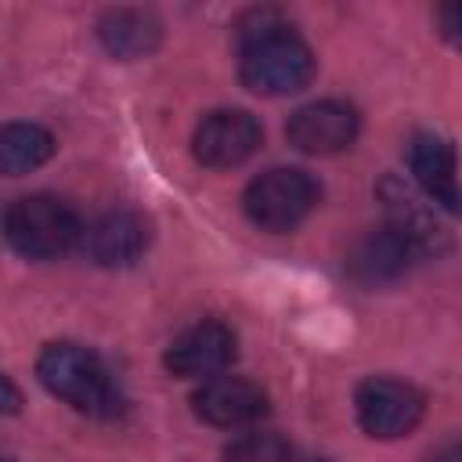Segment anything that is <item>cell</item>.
<instances>
[{"label":"cell","instance_id":"6da1fadb","mask_svg":"<svg viewBox=\"0 0 462 462\" xmlns=\"http://www.w3.org/2000/svg\"><path fill=\"white\" fill-rule=\"evenodd\" d=\"M36 375L54 397H61L83 415L112 419L123 408V397L108 379V368L94 350L79 343H47L36 357Z\"/></svg>","mask_w":462,"mask_h":462},{"label":"cell","instance_id":"7a4b0ae2","mask_svg":"<svg viewBox=\"0 0 462 462\" xmlns=\"http://www.w3.org/2000/svg\"><path fill=\"white\" fill-rule=\"evenodd\" d=\"M4 235L14 253L29 260H58L65 256L87 231L79 224V213L54 195H25L7 206L4 213Z\"/></svg>","mask_w":462,"mask_h":462},{"label":"cell","instance_id":"3957f363","mask_svg":"<svg viewBox=\"0 0 462 462\" xmlns=\"http://www.w3.org/2000/svg\"><path fill=\"white\" fill-rule=\"evenodd\" d=\"M238 76H242V87H249L253 94H267V97L292 94L310 83L314 51L289 25H282L274 32H263L242 43Z\"/></svg>","mask_w":462,"mask_h":462},{"label":"cell","instance_id":"277c9868","mask_svg":"<svg viewBox=\"0 0 462 462\" xmlns=\"http://www.w3.org/2000/svg\"><path fill=\"white\" fill-rule=\"evenodd\" d=\"M318 199H321V184L307 170L274 166L245 184L242 209L256 227L282 235V231L300 227L310 217V209L318 206Z\"/></svg>","mask_w":462,"mask_h":462},{"label":"cell","instance_id":"5b68a950","mask_svg":"<svg viewBox=\"0 0 462 462\" xmlns=\"http://www.w3.org/2000/svg\"><path fill=\"white\" fill-rule=\"evenodd\" d=\"M354 408H357V422L368 437L393 440V437H404L419 426L426 401L411 383L375 375V379H365L357 386Z\"/></svg>","mask_w":462,"mask_h":462},{"label":"cell","instance_id":"8992f818","mask_svg":"<svg viewBox=\"0 0 462 462\" xmlns=\"http://www.w3.org/2000/svg\"><path fill=\"white\" fill-rule=\"evenodd\" d=\"M263 141L260 123L245 108H217L202 116V123L191 134V152L209 170H231L242 166Z\"/></svg>","mask_w":462,"mask_h":462},{"label":"cell","instance_id":"52a82bcc","mask_svg":"<svg viewBox=\"0 0 462 462\" xmlns=\"http://www.w3.org/2000/svg\"><path fill=\"white\" fill-rule=\"evenodd\" d=\"M238 354V339L224 321H199L173 336L162 365L177 379H217Z\"/></svg>","mask_w":462,"mask_h":462},{"label":"cell","instance_id":"ba28073f","mask_svg":"<svg viewBox=\"0 0 462 462\" xmlns=\"http://www.w3.org/2000/svg\"><path fill=\"white\" fill-rule=\"evenodd\" d=\"M361 130V116L346 101H310L296 108L285 123V137L296 152L307 155H332L354 144Z\"/></svg>","mask_w":462,"mask_h":462},{"label":"cell","instance_id":"9c48e42d","mask_svg":"<svg viewBox=\"0 0 462 462\" xmlns=\"http://www.w3.org/2000/svg\"><path fill=\"white\" fill-rule=\"evenodd\" d=\"M191 408L209 426L242 430V426H253V422H260L267 415V393L249 379L217 375V379H206L191 393Z\"/></svg>","mask_w":462,"mask_h":462},{"label":"cell","instance_id":"30bf717a","mask_svg":"<svg viewBox=\"0 0 462 462\" xmlns=\"http://www.w3.org/2000/svg\"><path fill=\"white\" fill-rule=\"evenodd\" d=\"M408 170L422 195L448 213H462V184L455 148L437 134H415L408 141Z\"/></svg>","mask_w":462,"mask_h":462},{"label":"cell","instance_id":"8fae6325","mask_svg":"<svg viewBox=\"0 0 462 462\" xmlns=\"http://www.w3.org/2000/svg\"><path fill=\"white\" fill-rule=\"evenodd\" d=\"M148 220L134 209H112L97 217L83 235L90 260L101 267H130L148 249Z\"/></svg>","mask_w":462,"mask_h":462},{"label":"cell","instance_id":"7c38bea8","mask_svg":"<svg viewBox=\"0 0 462 462\" xmlns=\"http://www.w3.org/2000/svg\"><path fill=\"white\" fill-rule=\"evenodd\" d=\"M415 256H419L415 245L386 224V227H375L365 238H357V245L346 256V267L361 285H386V282L401 278Z\"/></svg>","mask_w":462,"mask_h":462},{"label":"cell","instance_id":"4fadbf2b","mask_svg":"<svg viewBox=\"0 0 462 462\" xmlns=\"http://www.w3.org/2000/svg\"><path fill=\"white\" fill-rule=\"evenodd\" d=\"M97 40L112 58L134 61L159 47L162 22L144 7H112L97 18Z\"/></svg>","mask_w":462,"mask_h":462},{"label":"cell","instance_id":"5bb4252c","mask_svg":"<svg viewBox=\"0 0 462 462\" xmlns=\"http://www.w3.org/2000/svg\"><path fill=\"white\" fill-rule=\"evenodd\" d=\"M383 199H386V209H390V220L386 224L393 231H401L415 245L419 256L422 253H437L444 245V227L433 220V213L411 191H404V184H397L393 177H386L383 180Z\"/></svg>","mask_w":462,"mask_h":462},{"label":"cell","instance_id":"9a60e30c","mask_svg":"<svg viewBox=\"0 0 462 462\" xmlns=\"http://www.w3.org/2000/svg\"><path fill=\"white\" fill-rule=\"evenodd\" d=\"M51 155H54L51 130H43L36 123H7L0 130V170L7 177H18V173L36 170Z\"/></svg>","mask_w":462,"mask_h":462},{"label":"cell","instance_id":"2e32d148","mask_svg":"<svg viewBox=\"0 0 462 462\" xmlns=\"http://www.w3.org/2000/svg\"><path fill=\"white\" fill-rule=\"evenodd\" d=\"M224 462H292V444L271 430H253L224 448Z\"/></svg>","mask_w":462,"mask_h":462},{"label":"cell","instance_id":"e0dca14e","mask_svg":"<svg viewBox=\"0 0 462 462\" xmlns=\"http://www.w3.org/2000/svg\"><path fill=\"white\" fill-rule=\"evenodd\" d=\"M433 18H437V32H440L448 43L462 47V4H440V7L433 11Z\"/></svg>","mask_w":462,"mask_h":462},{"label":"cell","instance_id":"ac0fdd59","mask_svg":"<svg viewBox=\"0 0 462 462\" xmlns=\"http://www.w3.org/2000/svg\"><path fill=\"white\" fill-rule=\"evenodd\" d=\"M430 462H462V440H451L430 455Z\"/></svg>","mask_w":462,"mask_h":462},{"label":"cell","instance_id":"d6986e66","mask_svg":"<svg viewBox=\"0 0 462 462\" xmlns=\"http://www.w3.org/2000/svg\"><path fill=\"white\" fill-rule=\"evenodd\" d=\"M4 411H7V415H14V411H18V390H14V383H11V379H4Z\"/></svg>","mask_w":462,"mask_h":462}]
</instances>
